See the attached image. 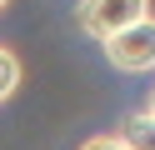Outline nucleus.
<instances>
[{"label": "nucleus", "instance_id": "f257e3e1", "mask_svg": "<svg viewBox=\"0 0 155 150\" xmlns=\"http://www.w3.org/2000/svg\"><path fill=\"white\" fill-rule=\"evenodd\" d=\"M105 60H110L115 70H130V75L155 70V15L135 20V25H125V30H115V35L105 40Z\"/></svg>", "mask_w": 155, "mask_h": 150}, {"label": "nucleus", "instance_id": "f03ea898", "mask_svg": "<svg viewBox=\"0 0 155 150\" xmlns=\"http://www.w3.org/2000/svg\"><path fill=\"white\" fill-rule=\"evenodd\" d=\"M145 15H150V0H80V5H75L80 30L95 35V40H110L115 30L135 25V20H145Z\"/></svg>", "mask_w": 155, "mask_h": 150}, {"label": "nucleus", "instance_id": "7ed1b4c3", "mask_svg": "<svg viewBox=\"0 0 155 150\" xmlns=\"http://www.w3.org/2000/svg\"><path fill=\"white\" fill-rule=\"evenodd\" d=\"M115 140H120L125 150H155V115H125L120 130H115Z\"/></svg>", "mask_w": 155, "mask_h": 150}, {"label": "nucleus", "instance_id": "20e7f679", "mask_svg": "<svg viewBox=\"0 0 155 150\" xmlns=\"http://www.w3.org/2000/svg\"><path fill=\"white\" fill-rule=\"evenodd\" d=\"M15 85H20V60L0 45V100H10V95H15Z\"/></svg>", "mask_w": 155, "mask_h": 150}, {"label": "nucleus", "instance_id": "39448f33", "mask_svg": "<svg viewBox=\"0 0 155 150\" xmlns=\"http://www.w3.org/2000/svg\"><path fill=\"white\" fill-rule=\"evenodd\" d=\"M80 150H125V145H120L115 135H90V140H85Z\"/></svg>", "mask_w": 155, "mask_h": 150}, {"label": "nucleus", "instance_id": "423d86ee", "mask_svg": "<svg viewBox=\"0 0 155 150\" xmlns=\"http://www.w3.org/2000/svg\"><path fill=\"white\" fill-rule=\"evenodd\" d=\"M145 115H155V90H150V105H145Z\"/></svg>", "mask_w": 155, "mask_h": 150}, {"label": "nucleus", "instance_id": "0eeeda50", "mask_svg": "<svg viewBox=\"0 0 155 150\" xmlns=\"http://www.w3.org/2000/svg\"><path fill=\"white\" fill-rule=\"evenodd\" d=\"M5 5H10V0H0V10H5Z\"/></svg>", "mask_w": 155, "mask_h": 150}]
</instances>
